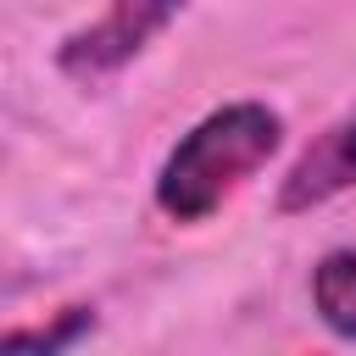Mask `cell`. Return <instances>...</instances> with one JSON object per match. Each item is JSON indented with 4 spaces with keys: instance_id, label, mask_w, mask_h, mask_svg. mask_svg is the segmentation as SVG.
Returning a JSON list of instances; mask_svg holds the SVG:
<instances>
[{
    "instance_id": "2",
    "label": "cell",
    "mask_w": 356,
    "mask_h": 356,
    "mask_svg": "<svg viewBox=\"0 0 356 356\" xmlns=\"http://www.w3.org/2000/svg\"><path fill=\"white\" fill-rule=\"evenodd\" d=\"M189 0H106V11L95 22H83L78 33L61 39L56 50V67L78 83H106L117 78L134 56L150 50L156 33H167L178 17H184Z\"/></svg>"
},
{
    "instance_id": "1",
    "label": "cell",
    "mask_w": 356,
    "mask_h": 356,
    "mask_svg": "<svg viewBox=\"0 0 356 356\" xmlns=\"http://www.w3.org/2000/svg\"><path fill=\"white\" fill-rule=\"evenodd\" d=\"M284 145V117L267 100H234L206 111L161 161L156 206L172 222H206L245 178H256Z\"/></svg>"
},
{
    "instance_id": "5",
    "label": "cell",
    "mask_w": 356,
    "mask_h": 356,
    "mask_svg": "<svg viewBox=\"0 0 356 356\" xmlns=\"http://www.w3.org/2000/svg\"><path fill=\"white\" fill-rule=\"evenodd\" d=\"M89 328H95V306H67V312H61L56 323H44V328H11L6 345H11V350H67V345H78Z\"/></svg>"
},
{
    "instance_id": "3",
    "label": "cell",
    "mask_w": 356,
    "mask_h": 356,
    "mask_svg": "<svg viewBox=\"0 0 356 356\" xmlns=\"http://www.w3.org/2000/svg\"><path fill=\"white\" fill-rule=\"evenodd\" d=\"M345 189H356V106L295 156V167L278 184V211H289V217L317 211V206L339 200Z\"/></svg>"
},
{
    "instance_id": "4",
    "label": "cell",
    "mask_w": 356,
    "mask_h": 356,
    "mask_svg": "<svg viewBox=\"0 0 356 356\" xmlns=\"http://www.w3.org/2000/svg\"><path fill=\"white\" fill-rule=\"evenodd\" d=\"M312 312L328 334L356 339V250H328L312 267Z\"/></svg>"
}]
</instances>
